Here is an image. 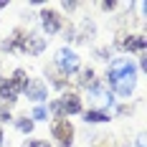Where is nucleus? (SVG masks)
Wrapping results in <instances>:
<instances>
[{
	"label": "nucleus",
	"mask_w": 147,
	"mask_h": 147,
	"mask_svg": "<svg viewBox=\"0 0 147 147\" xmlns=\"http://www.w3.org/2000/svg\"><path fill=\"white\" fill-rule=\"evenodd\" d=\"M46 76L51 79V84H53V86H59V89H66V86H69V76H66V74H61L56 66H46Z\"/></svg>",
	"instance_id": "obj_10"
},
{
	"label": "nucleus",
	"mask_w": 147,
	"mask_h": 147,
	"mask_svg": "<svg viewBox=\"0 0 147 147\" xmlns=\"http://www.w3.org/2000/svg\"><path fill=\"white\" fill-rule=\"evenodd\" d=\"M26 38H28V30H26V28H15L13 33H10V38L3 43V48H5L8 53H23Z\"/></svg>",
	"instance_id": "obj_4"
},
{
	"label": "nucleus",
	"mask_w": 147,
	"mask_h": 147,
	"mask_svg": "<svg viewBox=\"0 0 147 147\" xmlns=\"http://www.w3.org/2000/svg\"><path fill=\"white\" fill-rule=\"evenodd\" d=\"M3 140H5V132H3V127H0V145H3Z\"/></svg>",
	"instance_id": "obj_24"
},
{
	"label": "nucleus",
	"mask_w": 147,
	"mask_h": 147,
	"mask_svg": "<svg viewBox=\"0 0 147 147\" xmlns=\"http://www.w3.org/2000/svg\"><path fill=\"white\" fill-rule=\"evenodd\" d=\"M61 109H63V117L66 114H79L81 112V99H79V94L76 91H69V94H63L59 99Z\"/></svg>",
	"instance_id": "obj_7"
},
{
	"label": "nucleus",
	"mask_w": 147,
	"mask_h": 147,
	"mask_svg": "<svg viewBox=\"0 0 147 147\" xmlns=\"http://www.w3.org/2000/svg\"><path fill=\"white\" fill-rule=\"evenodd\" d=\"M43 48H46V38H43V36H38V33H28L26 46H23V53L38 56V53H43Z\"/></svg>",
	"instance_id": "obj_8"
},
{
	"label": "nucleus",
	"mask_w": 147,
	"mask_h": 147,
	"mask_svg": "<svg viewBox=\"0 0 147 147\" xmlns=\"http://www.w3.org/2000/svg\"><path fill=\"white\" fill-rule=\"evenodd\" d=\"M53 66L59 69L61 74H74V71H79V56L74 53L71 48H61L59 53H56V61H53Z\"/></svg>",
	"instance_id": "obj_3"
},
{
	"label": "nucleus",
	"mask_w": 147,
	"mask_h": 147,
	"mask_svg": "<svg viewBox=\"0 0 147 147\" xmlns=\"http://www.w3.org/2000/svg\"><path fill=\"white\" fill-rule=\"evenodd\" d=\"M107 84L112 86V94L117 96H129L137 86V69L129 59H112L109 71H107Z\"/></svg>",
	"instance_id": "obj_1"
},
{
	"label": "nucleus",
	"mask_w": 147,
	"mask_h": 147,
	"mask_svg": "<svg viewBox=\"0 0 147 147\" xmlns=\"http://www.w3.org/2000/svg\"><path fill=\"white\" fill-rule=\"evenodd\" d=\"M8 81H10V86H13L15 91H18V94H20V91H23V89L28 86L30 76H28V71H26V69H15V71H13V76H10V79H8Z\"/></svg>",
	"instance_id": "obj_9"
},
{
	"label": "nucleus",
	"mask_w": 147,
	"mask_h": 147,
	"mask_svg": "<svg viewBox=\"0 0 147 147\" xmlns=\"http://www.w3.org/2000/svg\"><path fill=\"white\" fill-rule=\"evenodd\" d=\"M137 147H145V137H142V134L137 137Z\"/></svg>",
	"instance_id": "obj_23"
},
{
	"label": "nucleus",
	"mask_w": 147,
	"mask_h": 147,
	"mask_svg": "<svg viewBox=\"0 0 147 147\" xmlns=\"http://www.w3.org/2000/svg\"><path fill=\"white\" fill-rule=\"evenodd\" d=\"M94 81H96V79H94V69H84V71L79 74V86L81 89H89Z\"/></svg>",
	"instance_id": "obj_14"
},
{
	"label": "nucleus",
	"mask_w": 147,
	"mask_h": 147,
	"mask_svg": "<svg viewBox=\"0 0 147 147\" xmlns=\"http://www.w3.org/2000/svg\"><path fill=\"white\" fill-rule=\"evenodd\" d=\"M84 122L86 124H102V122H109V114L99 112V109H89V112H84Z\"/></svg>",
	"instance_id": "obj_12"
},
{
	"label": "nucleus",
	"mask_w": 147,
	"mask_h": 147,
	"mask_svg": "<svg viewBox=\"0 0 147 147\" xmlns=\"http://www.w3.org/2000/svg\"><path fill=\"white\" fill-rule=\"evenodd\" d=\"M89 147H119V145L114 142V137H112V134H96V137H94V142H91Z\"/></svg>",
	"instance_id": "obj_13"
},
{
	"label": "nucleus",
	"mask_w": 147,
	"mask_h": 147,
	"mask_svg": "<svg viewBox=\"0 0 147 147\" xmlns=\"http://www.w3.org/2000/svg\"><path fill=\"white\" fill-rule=\"evenodd\" d=\"M51 132H53V140H56L61 147H71V145H74V124H71L66 117L53 119Z\"/></svg>",
	"instance_id": "obj_2"
},
{
	"label": "nucleus",
	"mask_w": 147,
	"mask_h": 147,
	"mask_svg": "<svg viewBox=\"0 0 147 147\" xmlns=\"http://www.w3.org/2000/svg\"><path fill=\"white\" fill-rule=\"evenodd\" d=\"M33 124H36V122H33V119H28V117L15 119V127H18V129H20L23 134H30V132H33Z\"/></svg>",
	"instance_id": "obj_16"
},
{
	"label": "nucleus",
	"mask_w": 147,
	"mask_h": 147,
	"mask_svg": "<svg viewBox=\"0 0 147 147\" xmlns=\"http://www.w3.org/2000/svg\"><path fill=\"white\" fill-rule=\"evenodd\" d=\"M119 114H132V107H119Z\"/></svg>",
	"instance_id": "obj_22"
},
{
	"label": "nucleus",
	"mask_w": 147,
	"mask_h": 147,
	"mask_svg": "<svg viewBox=\"0 0 147 147\" xmlns=\"http://www.w3.org/2000/svg\"><path fill=\"white\" fill-rule=\"evenodd\" d=\"M102 8H104V10H114V8H117V3H102Z\"/></svg>",
	"instance_id": "obj_21"
},
{
	"label": "nucleus",
	"mask_w": 147,
	"mask_h": 147,
	"mask_svg": "<svg viewBox=\"0 0 147 147\" xmlns=\"http://www.w3.org/2000/svg\"><path fill=\"white\" fill-rule=\"evenodd\" d=\"M109 53H112V51H109L107 46H104V48H96V59L99 61H109Z\"/></svg>",
	"instance_id": "obj_18"
},
{
	"label": "nucleus",
	"mask_w": 147,
	"mask_h": 147,
	"mask_svg": "<svg viewBox=\"0 0 147 147\" xmlns=\"http://www.w3.org/2000/svg\"><path fill=\"white\" fill-rule=\"evenodd\" d=\"M0 99H3L5 107H8V104H13L15 99H18V91L10 86V81H5V79H0Z\"/></svg>",
	"instance_id": "obj_11"
},
{
	"label": "nucleus",
	"mask_w": 147,
	"mask_h": 147,
	"mask_svg": "<svg viewBox=\"0 0 147 147\" xmlns=\"http://www.w3.org/2000/svg\"><path fill=\"white\" fill-rule=\"evenodd\" d=\"M8 119H10V109L3 104V107H0V127H3V122H8Z\"/></svg>",
	"instance_id": "obj_19"
},
{
	"label": "nucleus",
	"mask_w": 147,
	"mask_h": 147,
	"mask_svg": "<svg viewBox=\"0 0 147 147\" xmlns=\"http://www.w3.org/2000/svg\"><path fill=\"white\" fill-rule=\"evenodd\" d=\"M61 8H63V10H76L79 5H76V3H61Z\"/></svg>",
	"instance_id": "obj_20"
},
{
	"label": "nucleus",
	"mask_w": 147,
	"mask_h": 147,
	"mask_svg": "<svg viewBox=\"0 0 147 147\" xmlns=\"http://www.w3.org/2000/svg\"><path fill=\"white\" fill-rule=\"evenodd\" d=\"M41 26L48 36H53V33H59L61 30V15L56 10H51V8H43L41 10Z\"/></svg>",
	"instance_id": "obj_5"
},
{
	"label": "nucleus",
	"mask_w": 147,
	"mask_h": 147,
	"mask_svg": "<svg viewBox=\"0 0 147 147\" xmlns=\"http://www.w3.org/2000/svg\"><path fill=\"white\" fill-rule=\"evenodd\" d=\"M30 119H33V122H46V119H48V107H43V104L33 107V112H30Z\"/></svg>",
	"instance_id": "obj_15"
},
{
	"label": "nucleus",
	"mask_w": 147,
	"mask_h": 147,
	"mask_svg": "<svg viewBox=\"0 0 147 147\" xmlns=\"http://www.w3.org/2000/svg\"><path fill=\"white\" fill-rule=\"evenodd\" d=\"M23 94L28 99H33V102H43V99H48V86L43 81H38V79H30L28 86L23 89Z\"/></svg>",
	"instance_id": "obj_6"
},
{
	"label": "nucleus",
	"mask_w": 147,
	"mask_h": 147,
	"mask_svg": "<svg viewBox=\"0 0 147 147\" xmlns=\"http://www.w3.org/2000/svg\"><path fill=\"white\" fill-rule=\"evenodd\" d=\"M23 147H51V145H48L46 140H28Z\"/></svg>",
	"instance_id": "obj_17"
}]
</instances>
